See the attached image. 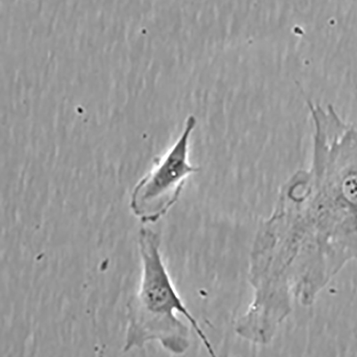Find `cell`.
<instances>
[{"label":"cell","instance_id":"cell-1","mask_svg":"<svg viewBox=\"0 0 357 357\" xmlns=\"http://www.w3.org/2000/svg\"><path fill=\"white\" fill-rule=\"evenodd\" d=\"M138 247L142 275L137 293L127 303L124 351L157 342L172 354H184L190 345V333L188 326L178 318L177 314H180L192 327L208 354L216 356L211 342L171 280L161 253L160 235L150 228H142Z\"/></svg>","mask_w":357,"mask_h":357},{"label":"cell","instance_id":"cell-2","mask_svg":"<svg viewBox=\"0 0 357 357\" xmlns=\"http://www.w3.org/2000/svg\"><path fill=\"white\" fill-rule=\"evenodd\" d=\"M197 119L190 115L183 132L134 188L130 199L132 213L142 223H155L176 204L189 176L200 168L189 162V145Z\"/></svg>","mask_w":357,"mask_h":357}]
</instances>
